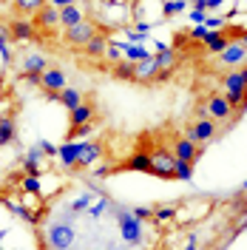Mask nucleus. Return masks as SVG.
I'll return each mask as SVG.
<instances>
[{
    "mask_svg": "<svg viewBox=\"0 0 247 250\" xmlns=\"http://www.w3.org/2000/svg\"><path fill=\"white\" fill-rule=\"evenodd\" d=\"M117 225H120V233L128 245H139L142 242V222H139L131 210H117Z\"/></svg>",
    "mask_w": 247,
    "mask_h": 250,
    "instance_id": "nucleus-1",
    "label": "nucleus"
},
{
    "mask_svg": "<svg viewBox=\"0 0 247 250\" xmlns=\"http://www.w3.org/2000/svg\"><path fill=\"white\" fill-rule=\"evenodd\" d=\"M46 242L51 250H68L74 245V230H71V225L68 222H57V225H51L46 230Z\"/></svg>",
    "mask_w": 247,
    "mask_h": 250,
    "instance_id": "nucleus-2",
    "label": "nucleus"
},
{
    "mask_svg": "<svg viewBox=\"0 0 247 250\" xmlns=\"http://www.w3.org/2000/svg\"><path fill=\"white\" fill-rule=\"evenodd\" d=\"M154 176H173V154H168V151H156V154H151V171Z\"/></svg>",
    "mask_w": 247,
    "mask_h": 250,
    "instance_id": "nucleus-3",
    "label": "nucleus"
},
{
    "mask_svg": "<svg viewBox=\"0 0 247 250\" xmlns=\"http://www.w3.org/2000/svg\"><path fill=\"white\" fill-rule=\"evenodd\" d=\"M80 151H82V142H74V140H65L62 145H57V156H60L62 168H74L80 159Z\"/></svg>",
    "mask_w": 247,
    "mask_h": 250,
    "instance_id": "nucleus-4",
    "label": "nucleus"
},
{
    "mask_svg": "<svg viewBox=\"0 0 247 250\" xmlns=\"http://www.w3.org/2000/svg\"><path fill=\"white\" fill-rule=\"evenodd\" d=\"M202 154H205V148H196L193 140H179L173 145V159H182V162H190V165H193Z\"/></svg>",
    "mask_w": 247,
    "mask_h": 250,
    "instance_id": "nucleus-5",
    "label": "nucleus"
},
{
    "mask_svg": "<svg viewBox=\"0 0 247 250\" xmlns=\"http://www.w3.org/2000/svg\"><path fill=\"white\" fill-rule=\"evenodd\" d=\"M216 137V123L207 117V120H199V123H193V128L187 131V140L193 142H207Z\"/></svg>",
    "mask_w": 247,
    "mask_h": 250,
    "instance_id": "nucleus-6",
    "label": "nucleus"
},
{
    "mask_svg": "<svg viewBox=\"0 0 247 250\" xmlns=\"http://www.w3.org/2000/svg\"><path fill=\"white\" fill-rule=\"evenodd\" d=\"M94 34H97V31H94V26H91V23H85V20H82V23H77V26H71V29H65V37H68L71 43H77V46H85Z\"/></svg>",
    "mask_w": 247,
    "mask_h": 250,
    "instance_id": "nucleus-7",
    "label": "nucleus"
},
{
    "mask_svg": "<svg viewBox=\"0 0 247 250\" xmlns=\"http://www.w3.org/2000/svg\"><path fill=\"white\" fill-rule=\"evenodd\" d=\"M40 85L46 91H62L65 88V74H62L60 68H46L43 77H40Z\"/></svg>",
    "mask_w": 247,
    "mask_h": 250,
    "instance_id": "nucleus-8",
    "label": "nucleus"
},
{
    "mask_svg": "<svg viewBox=\"0 0 247 250\" xmlns=\"http://www.w3.org/2000/svg\"><path fill=\"white\" fill-rule=\"evenodd\" d=\"M247 60V48L242 43H227V48L222 51V62L225 65H242Z\"/></svg>",
    "mask_w": 247,
    "mask_h": 250,
    "instance_id": "nucleus-9",
    "label": "nucleus"
},
{
    "mask_svg": "<svg viewBox=\"0 0 247 250\" xmlns=\"http://www.w3.org/2000/svg\"><path fill=\"white\" fill-rule=\"evenodd\" d=\"M40 159H43V151L34 145V148H29V154L23 156V171L29 173V176H40L43 173V168H40Z\"/></svg>",
    "mask_w": 247,
    "mask_h": 250,
    "instance_id": "nucleus-10",
    "label": "nucleus"
},
{
    "mask_svg": "<svg viewBox=\"0 0 247 250\" xmlns=\"http://www.w3.org/2000/svg\"><path fill=\"white\" fill-rule=\"evenodd\" d=\"M207 114H210L213 120H227L233 114V108L225 97H213V100H207Z\"/></svg>",
    "mask_w": 247,
    "mask_h": 250,
    "instance_id": "nucleus-11",
    "label": "nucleus"
},
{
    "mask_svg": "<svg viewBox=\"0 0 247 250\" xmlns=\"http://www.w3.org/2000/svg\"><path fill=\"white\" fill-rule=\"evenodd\" d=\"M48 68V62L43 54H29V57H23V68H20V74H43Z\"/></svg>",
    "mask_w": 247,
    "mask_h": 250,
    "instance_id": "nucleus-12",
    "label": "nucleus"
},
{
    "mask_svg": "<svg viewBox=\"0 0 247 250\" xmlns=\"http://www.w3.org/2000/svg\"><path fill=\"white\" fill-rule=\"evenodd\" d=\"M117 46L123 48L125 60H131V62H145V60H151V51H148L145 46H134V43H117Z\"/></svg>",
    "mask_w": 247,
    "mask_h": 250,
    "instance_id": "nucleus-13",
    "label": "nucleus"
},
{
    "mask_svg": "<svg viewBox=\"0 0 247 250\" xmlns=\"http://www.w3.org/2000/svg\"><path fill=\"white\" fill-rule=\"evenodd\" d=\"M100 156H103V151H100V145H97V142H82V151H80L77 165H80V168H88V165H94Z\"/></svg>",
    "mask_w": 247,
    "mask_h": 250,
    "instance_id": "nucleus-14",
    "label": "nucleus"
},
{
    "mask_svg": "<svg viewBox=\"0 0 247 250\" xmlns=\"http://www.w3.org/2000/svg\"><path fill=\"white\" fill-rule=\"evenodd\" d=\"M94 117V108L88 105V103H80L77 108H71V125L77 128V125H88Z\"/></svg>",
    "mask_w": 247,
    "mask_h": 250,
    "instance_id": "nucleus-15",
    "label": "nucleus"
},
{
    "mask_svg": "<svg viewBox=\"0 0 247 250\" xmlns=\"http://www.w3.org/2000/svg\"><path fill=\"white\" fill-rule=\"evenodd\" d=\"M60 23L65 26V29H71V26L82 23V12H80L74 3H71V6H62L60 9Z\"/></svg>",
    "mask_w": 247,
    "mask_h": 250,
    "instance_id": "nucleus-16",
    "label": "nucleus"
},
{
    "mask_svg": "<svg viewBox=\"0 0 247 250\" xmlns=\"http://www.w3.org/2000/svg\"><path fill=\"white\" fill-rule=\"evenodd\" d=\"M205 46L210 48V51H216V54H222V51L227 48V37H225L222 31H207V37H205Z\"/></svg>",
    "mask_w": 247,
    "mask_h": 250,
    "instance_id": "nucleus-17",
    "label": "nucleus"
},
{
    "mask_svg": "<svg viewBox=\"0 0 247 250\" xmlns=\"http://www.w3.org/2000/svg\"><path fill=\"white\" fill-rule=\"evenodd\" d=\"M105 46H108V40L100 37V34H94L91 40L85 43V51H88V57H103L105 54Z\"/></svg>",
    "mask_w": 247,
    "mask_h": 250,
    "instance_id": "nucleus-18",
    "label": "nucleus"
},
{
    "mask_svg": "<svg viewBox=\"0 0 247 250\" xmlns=\"http://www.w3.org/2000/svg\"><path fill=\"white\" fill-rule=\"evenodd\" d=\"M37 20H40V26H54V23H60V9L43 6V9L37 12Z\"/></svg>",
    "mask_w": 247,
    "mask_h": 250,
    "instance_id": "nucleus-19",
    "label": "nucleus"
},
{
    "mask_svg": "<svg viewBox=\"0 0 247 250\" xmlns=\"http://www.w3.org/2000/svg\"><path fill=\"white\" fill-rule=\"evenodd\" d=\"M60 103H62L68 111H71V108H77L80 103H82V97H80L77 88H68V85H65V88L60 91Z\"/></svg>",
    "mask_w": 247,
    "mask_h": 250,
    "instance_id": "nucleus-20",
    "label": "nucleus"
},
{
    "mask_svg": "<svg viewBox=\"0 0 247 250\" xmlns=\"http://www.w3.org/2000/svg\"><path fill=\"white\" fill-rule=\"evenodd\" d=\"M114 74L117 77H123V80H137V62H131V60H120L117 65H114Z\"/></svg>",
    "mask_w": 247,
    "mask_h": 250,
    "instance_id": "nucleus-21",
    "label": "nucleus"
},
{
    "mask_svg": "<svg viewBox=\"0 0 247 250\" xmlns=\"http://www.w3.org/2000/svg\"><path fill=\"white\" fill-rule=\"evenodd\" d=\"M173 176L182 179V182H190L193 179V165L190 162H182V159H173Z\"/></svg>",
    "mask_w": 247,
    "mask_h": 250,
    "instance_id": "nucleus-22",
    "label": "nucleus"
},
{
    "mask_svg": "<svg viewBox=\"0 0 247 250\" xmlns=\"http://www.w3.org/2000/svg\"><path fill=\"white\" fill-rule=\"evenodd\" d=\"M128 171H142V173H148V171H151V156L134 154L131 159H128Z\"/></svg>",
    "mask_w": 247,
    "mask_h": 250,
    "instance_id": "nucleus-23",
    "label": "nucleus"
},
{
    "mask_svg": "<svg viewBox=\"0 0 247 250\" xmlns=\"http://www.w3.org/2000/svg\"><path fill=\"white\" fill-rule=\"evenodd\" d=\"M12 140H15V123L9 117H0V145H6Z\"/></svg>",
    "mask_w": 247,
    "mask_h": 250,
    "instance_id": "nucleus-24",
    "label": "nucleus"
},
{
    "mask_svg": "<svg viewBox=\"0 0 247 250\" xmlns=\"http://www.w3.org/2000/svg\"><path fill=\"white\" fill-rule=\"evenodd\" d=\"M162 12L168 17L179 15V12H187V0H165V3H162Z\"/></svg>",
    "mask_w": 247,
    "mask_h": 250,
    "instance_id": "nucleus-25",
    "label": "nucleus"
},
{
    "mask_svg": "<svg viewBox=\"0 0 247 250\" xmlns=\"http://www.w3.org/2000/svg\"><path fill=\"white\" fill-rule=\"evenodd\" d=\"M12 37H17V40H29V37H31V26L26 23V20L12 23Z\"/></svg>",
    "mask_w": 247,
    "mask_h": 250,
    "instance_id": "nucleus-26",
    "label": "nucleus"
},
{
    "mask_svg": "<svg viewBox=\"0 0 247 250\" xmlns=\"http://www.w3.org/2000/svg\"><path fill=\"white\" fill-rule=\"evenodd\" d=\"M46 0H15V6L20 12H40Z\"/></svg>",
    "mask_w": 247,
    "mask_h": 250,
    "instance_id": "nucleus-27",
    "label": "nucleus"
},
{
    "mask_svg": "<svg viewBox=\"0 0 247 250\" xmlns=\"http://www.w3.org/2000/svg\"><path fill=\"white\" fill-rule=\"evenodd\" d=\"M120 54H123V48L117 46L114 40H108V46H105V54H103V57H105V60H111V62H114V65H117V62L123 60Z\"/></svg>",
    "mask_w": 247,
    "mask_h": 250,
    "instance_id": "nucleus-28",
    "label": "nucleus"
},
{
    "mask_svg": "<svg viewBox=\"0 0 247 250\" xmlns=\"http://www.w3.org/2000/svg\"><path fill=\"white\" fill-rule=\"evenodd\" d=\"M108 208H111V202H108V199H100V202L88 205V216H103V213H105Z\"/></svg>",
    "mask_w": 247,
    "mask_h": 250,
    "instance_id": "nucleus-29",
    "label": "nucleus"
},
{
    "mask_svg": "<svg viewBox=\"0 0 247 250\" xmlns=\"http://www.w3.org/2000/svg\"><path fill=\"white\" fill-rule=\"evenodd\" d=\"M40 179H37V176H26V179H23V190H26V193H40Z\"/></svg>",
    "mask_w": 247,
    "mask_h": 250,
    "instance_id": "nucleus-30",
    "label": "nucleus"
},
{
    "mask_svg": "<svg viewBox=\"0 0 247 250\" xmlns=\"http://www.w3.org/2000/svg\"><path fill=\"white\" fill-rule=\"evenodd\" d=\"M176 216V208H156L154 210V219L156 222H168V219Z\"/></svg>",
    "mask_w": 247,
    "mask_h": 250,
    "instance_id": "nucleus-31",
    "label": "nucleus"
},
{
    "mask_svg": "<svg viewBox=\"0 0 247 250\" xmlns=\"http://www.w3.org/2000/svg\"><path fill=\"white\" fill-rule=\"evenodd\" d=\"M131 213H134L139 222H145V219H154V208H148V205H139V208H134Z\"/></svg>",
    "mask_w": 247,
    "mask_h": 250,
    "instance_id": "nucleus-32",
    "label": "nucleus"
},
{
    "mask_svg": "<svg viewBox=\"0 0 247 250\" xmlns=\"http://www.w3.org/2000/svg\"><path fill=\"white\" fill-rule=\"evenodd\" d=\"M88 205H91V193H82L80 199H74V202L68 205V210H85Z\"/></svg>",
    "mask_w": 247,
    "mask_h": 250,
    "instance_id": "nucleus-33",
    "label": "nucleus"
},
{
    "mask_svg": "<svg viewBox=\"0 0 247 250\" xmlns=\"http://www.w3.org/2000/svg\"><path fill=\"white\" fill-rule=\"evenodd\" d=\"M37 148L43 151V156H57V145H54V142H48V140H40V142H37Z\"/></svg>",
    "mask_w": 247,
    "mask_h": 250,
    "instance_id": "nucleus-34",
    "label": "nucleus"
},
{
    "mask_svg": "<svg viewBox=\"0 0 247 250\" xmlns=\"http://www.w3.org/2000/svg\"><path fill=\"white\" fill-rule=\"evenodd\" d=\"M207 26H205V23H202V26H196V29L190 31V37H193V40H199V43H205V37H207Z\"/></svg>",
    "mask_w": 247,
    "mask_h": 250,
    "instance_id": "nucleus-35",
    "label": "nucleus"
},
{
    "mask_svg": "<svg viewBox=\"0 0 247 250\" xmlns=\"http://www.w3.org/2000/svg\"><path fill=\"white\" fill-rule=\"evenodd\" d=\"M190 23H196V26H202L205 23V17H207V12H199V9H190Z\"/></svg>",
    "mask_w": 247,
    "mask_h": 250,
    "instance_id": "nucleus-36",
    "label": "nucleus"
},
{
    "mask_svg": "<svg viewBox=\"0 0 247 250\" xmlns=\"http://www.w3.org/2000/svg\"><path fill=\"white\" fill-rule=\"evenodd\" d=\"M222 23H225V20H222V17H205V26H207V29L210 31H216V29H222Z\"/></svg>",
    "mask_w": 247,
    "mask_h": 250,
    "instance_id": "nucleus-37",
    "label": "nucleus"
},
{
    "mask_svg": "<svg viewBox=\"0 0 247 250\" xmlns=\"http://www.w3.org/2000/svg\"><path fill=\"white\" fill-rule=\"evenodd\" d=\"M134 31H139V34H148V31H151V23L139 20V23H137V29H134Z\"/></svg>",
    "mask_w": 247,
    "mask_h": 250,
    "instance_id": "nucleus-38",
    "label": "nucleus"
},
{
    "mask_svg": "<svg viewBox=\"0 0 247 250\" xmlns=\"http://www.w3.org/2000/svg\"><path fill=\"white\" fill-rule=\"evenodd\" d=\"M48 3H51V6H54V9H62V6H71V3H74V0H48Z\"/></svg>",
    "mask_w": 247,
    "mask_h": 250,
    "instance_id": "nucleus-39",
    "label": "nucleus"
},
{
    "mask_svg": "<svg viewBox=\"0 0 247 250\" xmlns=\"http://www.w3.org/2000/svg\"><path fill=\"white\" fill-rule=\"evenodd\" d=\"M0 57H3V62L12 60V51H9V46H0Z\"/></svg>",
    "mask_w": 247,
    "mask_h": 250,
    "instance_id": "nucleus-40",
    "label": "nucleus"
},
{
    "mask_svg": "<svg viewBox=\"0 0 247 250\" xmlns=\"http://www.w3.org/2000/svg\"><path fill=\"white\" fill-rule=\"evenodd\" d=\"M222 3H225V0H205V6H207V9H219Z\"/></svg>",
    "mask_w": 247,
    "mask_h": 250,
    "instance_id": "nucleus-41",
    "label": "nucleus"
},
{
    "mask_svg": "<svg viewBox=\"0 0 247 250\" xmlns=\"http://www.w3.org/2000/svg\"><path fill=\"white\" fill-rule=\"evenodd\" d=\"M108 171H111V168H97V171H94V176H100V179H103V176H108Z\"/></svg>",
    "mask_w": 247,
    "mask_h": 250,
    "instance_id": "nucleus-42",
    "label": "nucleus"
},
{
    "mask_svg": "<svg viewBox=\"0 0 247 250\" xmlns=\"http://www.w3.org/2000/svg\"><path fill=\"white\" fill-rule=\"evenodd\" d=\"M185 250H196V239H193V236H190V242H187V248Z\"/></svg>",
    "mask_w": 247,
    "mask_h": 250,
    "instance_id": "nucleus-43",
    "label": "nucleus"
},
{
    "mask_svg": "<svg viewBox=\"0 0 247 250\" xmlns=\"http://www.w3.org/2000/svg\"><path fill=\"white\" fill-rule=\"evenodd\" d=\"M239 43H242V46L247 48V31H242V37H239Z\"/></svg>",
    "mask_w": 247,
    "mask_h": 250,
    "instance_id": "nucleus-44",
    "label": "nucleus"
},
{
    "mask_svg": "<svg viewBox=\"0 0 247 250\" xmlns=\"http://www.w3.org/2000/svg\"><path fill=\"white\" fill-rule=\"evenodd\" d=\"M242 188H245V190H247V179H245V182H242Z\"/></svg>",
    "mask_w": 247,
    "mask_h": 250,
    "instance_id": "nucleus-45",
    "label": "nucleus"
},
{
    "mask_svg": "<svg viewBox=\"0 0 247 250\" xmlns=\"http://www.w3.org/2000/svg\"><path fill=\"white\" fill-rule=\"evenodd\" d=\"M3 236H6V233H3V230H0V242H3Z\"/></svg>",
    "mask_w": 247,
    "mask_h": 250,
    "instance_id": "nucleus-46",
    "label": "nucleus"
}]
</instances>
